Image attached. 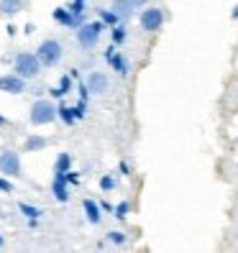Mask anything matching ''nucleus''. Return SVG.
Masks as SVG:
<instances>
[{
	"instance_id": "4468645a",
	"label": "nucleus",
	"mask_w": 238,
	"mask_h": 253,
	"mask_svg": "<svg viewBox=\"0 0 238 253\" xmlns=\"http://www.w3.org/2000/svg\"><path fill=\"white\" fill-rule=\"evenodd\" d=\"M131 0H113V10L118 13V18H126L128 13H131Z\"/></svg>"
},
{
	"instance_id": "20e7f679",
	"label": "nucleus",
	"mask_w": 238,
	"mask_h": 253,
	"mask_svg": "<svg viewBox=\"0 0 238 253\" xmlns=\"http://www.w3.org/2000/svg\"><path fill=\"white\" fill-rule=\"evenodd\" d=\"M100 31H102V23L95 21V23H82L80 26V31H77V41L82 43L85 49H93L97 39H100Z\"/></svg>"
},
{
	"instance_id": "5701e85b",
	"label": "nucleus",
	"mask_w": 238,
	"mask_h": 253,
	"mask_svg": "<svg viewBox=\"0 0 238 253\" xmlns=\"http://www.w3.org/2000/svg\"><path fill=\"white\" fill-rule=\"evenodd\" d=\"M126 212H128V205L126 202H121V205L115 207V217H126Z\"/></svg>"
},
{
	"instance_id": "4be33fe9",
	"label": "nucleus",
	"mask_w": 238,
	"mask_h": 253,
	"mask_svg": "<svg viewBox=\"0 0 238 253\" xmlns=\"http://www.w3.org/2000/svg\"><path fill=\"white\" fill-rule=\"evenodd\" d=\"M100 187H102V189H113V187H115L113 176H102V179H100Z\"/></svg>"
},
{
	"instance_id": "a211bd4d",
	"label": "nucleus",
	"mask_w": 238,
	"mask_h": 253,
	"mask_svg": "<svg viewBox=\"0 0 238 253\" xmlns=\"http://www.w3.org/2000/svg\"><path fill=\"white\" fill-rule=\"evenodd\" d=\"M21 212H26V217H39L41 215L39 207H31V205H26V202H21Z\"/></svg>"
},
{
	"instance_id": "aec40b11",
	"label": "nucleus",
	"mask_w": 238,
	"mask_h": 253,
	"mask_svg": "<svg viewBox=\"0 0 238 253\" xmlns=\"http://www.w3.org/2000/svg\"><path fill=\"white\" fill-rule=\"evenodd\" d=\"M100 16H102V21H105V23H110V26H115V23H118V13H110V10H102Z\"/></svg>"
},
{
	"instance_id": "a878e982",
	"label": "nucleus",
	"mask_w": 238,
	"mask_h": 253,
	"mask_svg": "<svg viewBox=\"0 0 238 253\" xmlns=\"http://www.w3.org/2000/svg\"><path fill=\"white\" fill-rule=\"evenodd\" d=\"M143 3H146V0H131V5H133V8H141Z\"/></svg>"
},
{
	"instance_id": "b1692460",
	"label": "nucleus",
	"mask_w": 238,
	"mask_h": 253,
	"mask_svg": "<svg viewBox=\"0 0 238 253\" xmlns=\"http://www.w3.org/2000/svg\"><path fill=\"white\" fill-rule=\"evenodd\" d=\"M108 238H110L113 243H123V241H126V235H123V233H115V230H113V233H108Z\"/></svg>"
},
{
	"instance_id": "412c9836",
	"label": "nucleus",
	"mask_w": 238,
	"mask_h": 253,
	"mask_svg": "<svg viewBox=\"0 0 238 253\" xmlns=\"http://www.w3.org/2000/svg\"><path fill=\"white\" fill-rule=\"evenodd\" d=\"M123 39H126V28H123V26L113 28V41H115V43H121Z\"/></svg>"
},
{
	"instance_id": "393cba45",
	"label": "nucleus",
	"mask_w": 238,
	"mask_h": 253,
	"mask_svg": "<svg viewBox=\"0 0 238 253\" xmlns=\"http://www.w3.org/2000/svg\"><path fill=\"white\" fill-rule=\"evenodd\" d=\"M0 189H3V192H10V184H8L5 179H0Z\"/></svg>"
},
{
	"instance_id": "6e6552de",
	"label": "nucleus",
	"mask_w": 238,
	"mask_h": 253,
	"mask_svg": "<svg viewBox=\"0 0 238 253\" xmlns=\"http://www.w3.org/2000/svg\"><path fill=\"white\" fill-rule=\"evenodd\" d=\"M54 18L59 21V23H64V26H82V16H77V13H72V10H64V8H56L54 10Z\"/></svg>"
},
{
	"instance_id": "cd10ccee",
	"label": "nucleus",
	"mask_w": 238,
	"mask_h": 253,
	"mask_svg": "<svg viewBox=\"0 0 238 253\" xmlns=\"http://www.w3.org/2000/svg\"><path fill=\"white\" fill-rule=\"evenodd\" d=\"M3 123H5V118H3V115H0V126H3Z\"/></svg>"
},
{
	"instance_id": "f8f14e48",
	"label": "nucleus",
	"mask_w": 238,
	"mask_h": 253,
	"mask_svg": "<svg viewBox=\"0 0 238 253\" xmlns=\"http://www.w3.org/2000/svg\"><path fill=\"white\" fill-rule=\"evenodd\" d=\"M85 212H87V220L90 222H95V225L100 222V207L93 200H85Z\"/></svg>"
},
{
	"instance_id": "bb28decb",
	"label": "nucleus",
	"mask_w": 238,
	"mask_h": 253,
	"mask_svg": "<svg viewBox=\"0 0 238 253\" xmlns=\"http://www.w3.org/2000/svg\"><path fill=\"white\" fill-rule=\"evenodd\" d=\"M233 18H238V5L233 8Z\"/></svg>"
},
{
	"instance_id": "ddd939ff",
	"label": "nucleus",
	"mask_w": 238,
	"mask_h": 253,
	"mask_svg": "<svg viewBox=\"0 0 238 253\" xmlns=\"http://www.w3.org/2000/svg\"><path fill=\"white\" fill-rule=\"evenodd\" d=\"M113 51H115V49H108V62L113 64V69H115V72H121V74H126V72H128L126 62H123V59L118 56V54H113Z\"/></svg>"
},
{
	"instance_id": "f03ea898",
	"label": "nucleus",
	"mask_w": 238,
	"mask_h": 253,
	"mask_svg": "<svg viewBox=\"0 0 238 253\" xmlns=\"http://www.w3.org/2000/svg\"><path fill=\"white\" fill-rule=\"evenodd\" d=\"M39 69H41V62H39V56H36V54L23 51V54H18V56H16V74H21L23 80L36 77Z\"/></svg>"
},
{
	"instance_id": "6ab92c4d",
	"label": "nucleus",
	"mask_w": 238,
	"mask_h": 253,
	"mask_svg": "<svg viewBox=\"0 0 238 253\" xmlns=\"http://www.w3.org/2000/svg\"><path fill=\"white\" fill-rule=\"evenodd\" d=\"M72 113H74L72 108H64V105H62V108H59V115H62V118H64V123H74V115H72Z\"/></svg>"
},
{
	"instance_id": "39448f33",
	"label": "nucleus",
	"mask_w": 238,
	"mask_h": 253,
	"mask_svg": "<svg viewBox=\"0 0 238 253\" xmlns=\"http://www.w3.org/2000/svg\"><path fill=\"white\" fill-rule=\"evenodd\" d=\"M164 23V10L161 8H146L141 13V28L143 31H159Z\"/></svg>"
},
{
	"instance_id": "f3484780",
	"label": "nucleus",
	"mask_w": 238,
	"mask_h": 253,
	"mask_svg": "<svg viewBox=\"0 0 238 253\" xmlns=\"http://www.w3.org/2000/svg\"><path fill=\"white\" fill-rule=\"evenodd\" d=\"M67 90H69V77H64L62 82H59V87H54L51 95H54V97H62V95H67Z\"/></svg>"
},
{
	"instance_id": "f257e3e1",
	"label": "nucleus",
	"mask_w": 238,
	"mask_h": 253,
	"mask_svg": "<svg viewBox=\"0 0 238 253\" xmlns=\"http://www.w3.org/2000/svg\"><path fill=\"white\" fill-rule=\"evenodd\" d=\"M36 56H39V62L44 67H54V64L62 62V43L54 41V39L44 41L41 46H39V51H36Z\"/></svg>"
},
{
	"instance_id": "dca6fc26",
	"label": "nucleus",
	"mask_w": 238,
	"mask_h": 253,
	"mask_svg": "<svg viewBox=\"0 0 238 253\" xmlns=\"http://www.w3.org/2000/svg\"><path fill=\"white\" fill-rule=\"evenodd\" d=\"M44 146H47V141L39 138V136H34V138L26 141V148H28V151H39V148H44Z\"/></svg>"
},
{
	"instance_id": "9b49d317",
	"label": "nucleus",
	"mask_w": 238,
	"mask_h": 253,
	"mask_svg": "<svg viewBox=\"0 0 238 253\" xmlns=\"http://www.w3.org/2000/svg\"><path fill=\"white\" fill-rule=\"evenodd\" d=\"M21 10V0H0V13H5V16H16Z\"/></svg>"
},
{
	"instance_id": "1a4fd4ad",
	"label": "nucleus",
	"mask_w": 238,
	"mask_h": 253,
	"mask_svg": "<svg viewBox=\"0 0 238 253\" xmlns=\"http://www.w3.org/2000/svg\"><path fill=\"white\" fill-rule=\"evenodd\" d=\"M51 189H54V195H56V200L59 202H67V174H54V184H51Z\"/></svg>"
},
{
	"instance_id": "9d476101",
	"label": "nucleus",
	"mask_w": 238,
	"mask_h": 253,
	"mask_svg": "<svg viewBox=\"0 0 238 253\" xmlns=\"http://www.w3.org/2000/svg\"><path fill=\"white\" fill-rule=\"evenodd\" d=\"M87 87H90V92H105V87H108V80H105V74H90V80H87Z\"/></svg>"
},
{
	"instance_id": "2eb2a0df",
	"label": "nucleus",
	"mask_w": 238,
	"mask_h": 253,
	"mask_svg": "<svg viewBox=\"0 0 238 253\" xmlns=\"http://www.w3.org/2000/svg\"><path fill=\"white\" fill-rule=\"evenodd\" d=\"M69 169V154H62L56 159V167H54V174H67Z\"/></svg>"
},
{
	"instance_id": "423d86ee",
	"label": "nucleus",
	"mask_w": 238,
	"mask_h": 253,
	"mask_svg": "<svg viewBox=\"0 0 238 253\" xmlns=\"http://www.w3.org/2000/svg\"><path fill=\"white\" fill-rule=\"evenodd\" d=\"M0 171L5 176H18L21 174V159L16 151H3L0 154Z\"/></svg>"
},
{
	"instance_id": "7ed1b4c3",
	"label": "nucleus",
	"mask_w": 238,
	"mask_h": 253,
	"mask_svg": "<svg viewBox=\"0 0 238 253\" xmlns=\"http://www.w3.org/2000/svg\"><path fill=\"white\" fill-rule=\"evenodd\" d=\"M56 113L59 110L51 105L49 100H36L34 108H31V123L34 126H47V123H51L56 118Z\"/></svg>"
},
{
	"instance_id": "0eeeda50",
	"label": "nucleus",
	"mask_w": 238,
	"mask_h": 253,
	"mask_svg": "<svg viewBox=\"0 0 238 253\" xmlns=\"http://www.w3.org/2000/svg\"><path fill=\"white\" fill-rule=\"evenodd\" d=\"M23 77L21 74H5V77H0V90L3 92H10V95H18L23 92Z\"/></svg>"
}]
</instances>
